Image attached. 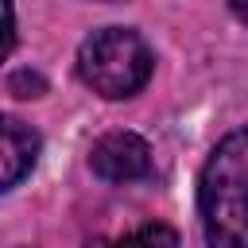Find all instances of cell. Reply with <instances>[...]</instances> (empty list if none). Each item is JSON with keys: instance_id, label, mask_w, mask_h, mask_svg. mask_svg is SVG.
Wrapping results in <instances>:
<instances>
[{"instance_id": "5", "label": "cell", "mask_w": 248, "mask_h": 248, "mask_svg": "<svg viewBox=\"0 0 248 248\" xmlns=\"http://www.w3.org/2000/svg\"><path fill=\"white\" fill-rule=\"evenodd\" d=\"M89 248H178V232L163 221H147L140 229H132L128 236L116 240H93Z\"/></svg>"}, {"instance_id": "3", "label": "cell", "mask_w": 248, "mask_h": 248, "mask_svg": "<svg viewBox=\"0 0 248 248\" xmlns=\"http://www.w3.org/2000/svg\"><path fill=\"white\" fill-rule=\"evenodd\" d=\"M89 167L97 178L112 182V186H124V182H140L151 174V147L143 136L136 132H105L93 147H89Z\"/></svg>"}, {"instance_id": "6", "label": "cell", "mask_w": 248, "mask_h": 248, "mask_svg": "<svg viewBox=\"0 0 248 248\" xmlns=\"http://www.w3.org/2000/svg\"><path fill=\"white\" fill-rule=\"evenodd\" d=\"M229 8H232V16L240 23H248V0H229Z\"/></svg>"}, {"instance_id": "2", "label": "cell", "mask_w": 248, "mask_h": 248, "mask_svg": "<svg viewBox=\"0 0 248 248\" xmlns=\"http://www.w3.org/2000/svg\"><path fill=\"white\" fill-rule=\"evenodd\" d=\"M151 70L155 54L132 27H101L78 46V78L108 101L136 97L151 81Z\"/></svg>"}, {"instance_id": "1", "label": "cell", "mask_w": 248, "mask_h": 248, "mask_svg": "<svg viewBox=\"0 0 248 248\" xmlns=\"http://www.w3.org/2000/svg\"><path fill=\"white\" fill-rule=\"evenodd\" d=\"M198 209L209 248H248V124L213 147L202 170Z\"/></svg>"}, {"instance_id": "4", "label": "cell", "mask_w": 248, "mask_h": 248, "mask_svg": "<svg viewBox=\"0 0 248 248\" xmlns=\"http://www.w3.org/2000/svg\"><path fill=\"white\" fill-rule=\"evenodd\" d=\"M39 159V132L16 116L4 120V190H16L19 178Z\"/></svg>"}]
</instances>
